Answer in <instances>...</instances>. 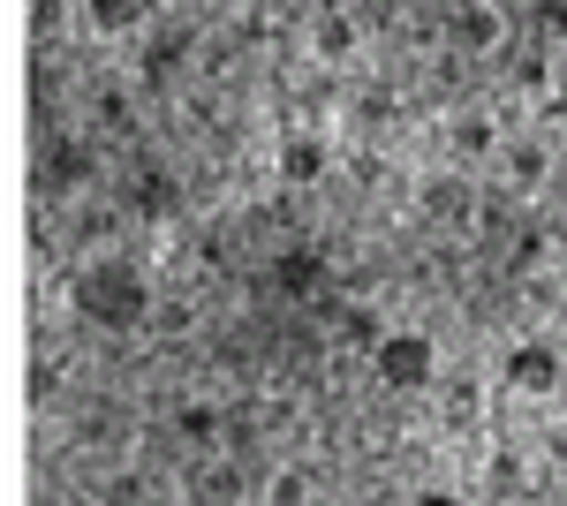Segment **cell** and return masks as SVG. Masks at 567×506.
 <instances>
[{"mask_svg":"<svg viewBox=\"0 0 567 506\" xmlns=\"http://www.w3.org/2000/svg\"><path fill=\"white\" fill-rule=\"evenodd\" d=\"M175 69H182V31H159L144 53V76H175Z\"/></svg>","mask_w":567,"mask_h":506,"instance_id":"cell-11","label":"cell"},{"mask_svg":"<svg viewBox=\"0 0 567 506\" xmlns=\"http://www.w3.org/2000/svg\"><path fill=\"white\" fill-rule=\"evenodd\" d=\"M76 318H84V326H106V333H130V326L152 318V280L136 272L130 257L84 265V272H76Z\"/></svg>","mask_w":567,"mask_h":506,"instance_id":"cell-1","label":"cell"},{"mask_svg":"<svg viewBox=\"0 0 567 506\" xmlns=\"http://www.w3.org/2000/svg\"><path fill=\"white\" fill-rule=\"evenodd\" d=\"M560 61H567V45H560Z\"/></svg>","mask_w":567,"mask_h":506,"instance_id":"cell-13","label":"cell"},{"mask_svg":"<svg viewBox=\"0 0 567 506\" xmlns=\"http://www.w3.org/2000/svg\"><path fill=\"white\" fill-rule=\"evenodd\" d=\"M454 144H462V152H484V144H492V128H484V122H454Z\"/></svg>","mask_w":567,"mask_h":506,"instance_id":"cell-12","label":"cell"},{"mask_svg":"<svg viewBox=\"0 0 567 506\" xmlns=\"http://www.w3.org/2000/svg\"><path fill=\"white\" fill-rule=\"evenodd\" d=\"M84 16L99 31H130L136 16H144V0H84Z\"/></svg>","mask_w":567,"mask_h":506,"instance_id":"cell-8","label":"cell"},{"mask_svg":"<svg viewBox=\"0 0 567 506\" xmlns=\"http://www.w3.org/2000/svg\"><path fill=\"white\" fill-rule=\"evenodd\" d=\"M355 53V23L349 16H318V61H349Z\"/></svg>","mask_w":567,"mask_h":506,"instance_id":"cell-7","label":"cell"},{"mask_svg":"<svg viewBox=\"0 0 567 506\" xmlns=\"http://www.w3.org/2000/svg\"><path fill=\"white\" fill-rule=\"evenodd\" d=\"M507 385H515V393H553V385H560V348H553V340L507 348Z\"/></svg>","mask_w":567,"mask_h":506,"instance_id":"cell-3","label":"cell"},{"mask_svg":"<svg viewBox=\"0 0 567 506\" xmlns=\"http://www.w3.org/2000/svg\"><path fill=\"white\" fill-rule=\"evenodd\" d=\"M280 174L288 182H318L326 174V144L318 136H280Z\"/></svg>","mask_w":567,"mask_h":506,"instance_id":"cell-6","label":"cell"},{"mask_svg":"<svg viewBox=\"0 0 567 506\" xmlns=\"http://www.w3.org/2000/svg\"><path fill=\"white\" fill-rule=\"evenodd\" d=\"M272 280H280L296 302H310V296H318V280H326V257H318V250H280Z\"/></svg>","mask_w":567,"mask_h":506,"instance_id":"cell-5","label":"cell"},{"mask_svg":"<svg viewBox=\"0 0 567 506\" xmlns=\"http://www.w3.org/2000/svg\"><path fill=\"white\" fill-rule=\"evenodd\" d=\"M424 205H432L439 219H470V182H432Z\"/></svg>","mask_w":567,"mask_h":506,"instance_id":"cell-9","label":"cell"},{"mask_svg":"<svg viewBox=\"0 0 567 506\" xmlns=\"http://www.w3.org/2000/svg\"><path fill=\"white\" fill-rule=\"evenodd\" d=\"M371 371L393 385V393H424L439 371V348L432 333H379V348H371Z\"/></svg>","mask_w":567,"mask_h":506,"instance_id":"cell-2","label":"cell"},{"mask_svg":"<svg viewBox=\"0 0 567 506\" xmlns=\"http://www.w3.org/2000/svg\"><path fill=\"white\" fill-rule=\"evenodd\" d=\"M499 31H507V23H499V8H492V0H462V8H454V39L470 45V53H492Z\"/></svg>","mask_w":567,"mask_h":506,"instance_id":"cell-4","label":"cell"},{"mask_svg":"<svg viewBox=\"0 0 567 506\" xmlns=\"http://www.w3.org/2000/svg\"><path fill=\"white\" fill-rule=\"evenodd\" d=\"M84 152H76V144H61V152H53V167H45V189H76V182H84Z\"/></svg>","mask_w":567,"mask_h":506,"instance_id":"cell-10","label":"cell"}]
</instances>
